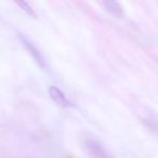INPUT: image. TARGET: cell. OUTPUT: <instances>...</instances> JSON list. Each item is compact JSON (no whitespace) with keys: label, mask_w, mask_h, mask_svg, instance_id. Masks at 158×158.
<instances>
[{"label":"cell","mask_w":158,"mask_h":158,"mask_svg":"<svg viewBox=\"0 0 158 158\" xmlns=\"http://www.w3.org/2000/svg\"><path fill=\"white\" fill-rule=\"evenodd\" d=\"M21 40H22L23 44H24V47L27 49V51L29 52V54L33 56V59L36 61V63L38 64V65L40 66V67L42 68H47V64H46V60H44V55L41 54V52H40L39 50L37 49V47L34 46L33 44H31V41H29L28 39H27L26 37H24L23 35L20 36Z\"/></svg>","instance_id":"7a4b0ae2"},{"label":"cell","mask_w":158,"mask_h":158,"mask_svg":"<svg viewBox=\"0 0 158 158\" xmlns=\"http://www.w3.org/2000/svg\"><path fill=\"white\" fill-rule=\"evenodd\" d=\"M48 92H49V95H50L51 100H52L56 105H59L60 107H72L73 106L72 102L65 97V94H64L57 87L50 86L48 89Z\"/></svg>","instance_id":"3957f363"},{"label":"cell","mask_w":158,"mask_h":158,"mask_svg":"<svg viewBox=\"0 0 158 158\" xmlns=\"http://www.w3.org/2000/svg\"><path fill=\"white\" fill-rule=\"evenodd\" d=\"M16 6H19V7L21 8V9L23 10V11L25 12V13H27L29 16H31V18H36V13L35 11H34V9L31 7V5L27 2H25V1H16L15 2Z\"/></svg>","instance_id":"5b68a950"},{"label":"cell","mask_w":158,"mask_h":158,"mask_svg":"<svg viewBox=\"0 0 158 158\" xmlns=\"http://www.w3.org/2000/svg\"><path fill=\"white\" fill-rule=\"evenodd\" d=\"M101 5L107 12H110L112 15L116 16V18H123L125 12H123V8L117 1H102Z\"/></svg>","instance_id":"277c9868"},{"label":"cell","mask_w":158,"mask_h":158,"mask_svg":"<svg viewBox=\"0 0 158 158\" xmlns=\"http://www.w3.org/2000/svg\"><path fill=\"white\" fill-rule=\"evenodd\" d=\"M85 147L90 158H114L106 151L103 144L95 139L87 138L85 140Z\"/></svg>","instance_id":"6da1fadb"}]
</instances>
